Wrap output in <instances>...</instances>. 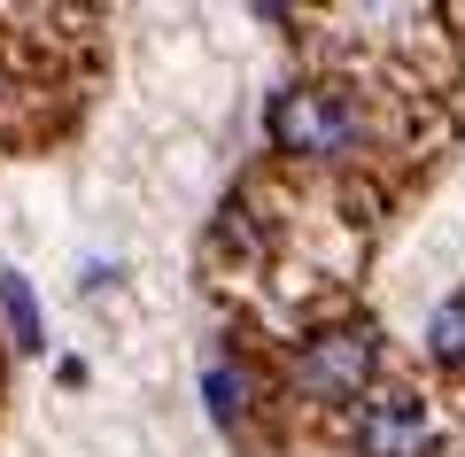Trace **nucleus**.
<instances>
[{
  "label": "nucleus",
  "mask_w": 465,
  "mask_h": 457,
  "mask_svg": "<svg viewBox=\"0 0 465 457\" xmlns=\"http://www.w3.org/2000/svg\"><path fill=\"white\" fill-rule=\"evenodd\" d=\"M264 132H272L280 155L326 164V155H341V147L357 140V101H349L341 85H287V94H272Z\"/></svg>",
  "instance_id": "1"
},
{
  "label": "nucleus",
  "mask_w": 465,
  "mask_h": 457,
  "mask_svg": "<svg viewBox=\"0 0 465 457\" xmlns=\"http://www.w3.org/2000/svg\"><path fill=\"white\" fill-rule=\"evenodd\" d=\"M202 388H210V411H217V419H241V411H249V380H241V373H232V364H210V373H202Z\"/></svg>",
  "instance_id": "6"
},
{
  "label": "nucleus",
  "mask_w": 465,
  "mask_h": 457,
  "mask_svg": "<svg viewBox=\"0 0 465 457\" xmlns=\"http://www.w3.org/2000/svg\"><path fill=\"white\" fill-rule=\"evenodd\" d=\"M434 442V426H427V411H419V395H372L365 403V419H357V450L365 457H419Z\"/></svg>",
  "instance_id": "3"
},
{
  "label": "nucleus",
  "mask_w": 465,
  "mask_h": 457,
  "mask_svg": "<svg viewBox=\"0 0 465 457\" xmlns=\"http://www.w3.org/2000/svg\"><path fill=\"white\" fill-rule=\"evenodd\" d=\"M427 349H434V364L465 373V294H450L442 311H434V326H427Z\"/></svg>",
  "instance_id": "5"
},
{
  "label": "nucleus",
  "mask_w": 465,
  "mask_h": 457,
  "mask_svg": "<svg viewBox=\"0 0 465 457\" xmlns=\"http://www.w3.org/2000/svg\"><path fill=\"white\" fill-rule=\"evenodd\" d=\"M365 380H372V333L365 326H333L318 342H302V357H295V395H311V403H349Z\"/></svg>",
  "instance_id": "2"
},
{
  "label": "nucleus",
  "mask_w": 465,
  "mask_h": 457,
  "mask_svg": "<svg viewBox=\"0 0 465 457\" xmlns=\"http://www.w3.org/2000/svg\"><path fill=\"white\" fill-rule=\"evenodd\" d=\"M0 311H8L16 349H47V326H39V303H32V279L24 272H0Z\"/></svg>",
  "instance_id": "4"
}]
</instances>
